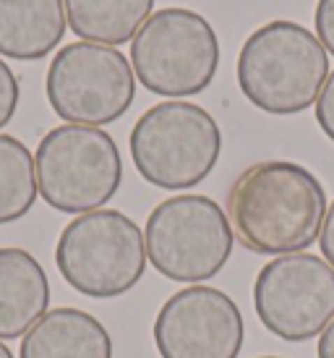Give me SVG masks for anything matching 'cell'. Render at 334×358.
Wrapping results in <instances>:
<instances>
[{
  "instance_id": "obj_13",
  "label": "cell",
  "mask_w": 334,
  "mask_h": 358,
  "mask_svg": "<svg viewBox=\"0 0 334 358\" xmlns=\"http://www.w3.org/2000/svg\"><path fill=\"white\" fill-rule=\"evenodd\" d=\"M66 27L63 0H0V55L42 60L63 42Z\"/></svg>"
},
{
  "instance_id": "obj_9",
  "label": "cell",
  "mask_w": 334,
  "mask_h": 358,
  "mask_svg": "<svg viewBox=\"0 0 334 358\" xmlns=\"http://www.w3.org/2000/svg\"><path fill=\"white\" fill-rule=\"evenodd\" d=\"M254 308L279 340H314L334 319V269L305 251L275 257L256 275Z\"/></svg>"
},
{
  "instance_id": "obj_12",
  "label": "cell",
  "mask_w": 334,
  "mask_h": 358,
  "mask_svg": "<svg viewBox=\"0 0 334 358\" xmlns=\"http://www.w3.org/2000/svg\"><path fill=\"white\" fill-rule=\"evenodd\" d=\"M19 358H112V338L89 311L60 306L24 335Z\"/></svg>"
},
{
  "instance_id": "obj_20",
  "label": "cell",
  "mask_w": 334,
  "mask_h": 358,
  "mask_svg": "<svg viewBox=\"0 0 334 358\" xmlns=\"http://www.w3.org/2000/svg\"><path fill=\"white\" fill-rule=\"evenodd\" d=\"M319 358H334V319L319 338Z\"/></svg>"
},
{
  "instance_id": "obj_3",
  "label": "cell",
  "mask_w": 334,
  "mask_h": 358,
  "mask_svg": "<svg viewBox=\"0 0 334 358\" xmlns=\"http://www.w3.org/2000/svg\"><path fill=\"white\" fill-rule=\"evenodd\" d=\"M131 159L138 176L165 191L198 186L222 152L217 120L201 105L183 100L149 108L131 131Z\"/></svg>"
},
{
  "instance_id": "obj_15",
  "label": "cell",
  "mask_w": 334,
  "mask_h": 358,
  "mask_svg": "<svg viewBox=\"0 0 334 358\" xmlns=\"http://www.w3.org/2000/svg\"><path fill=\"white\" fill-rule=\"evenodd\" d=\"M37 196V165L29 147L16 136L0 134V225L29 215Z\"/></svg>"
},
{
  "instance_id": "obj_6",
  "label": "cell",
  "mask_w": 334,
  "mask_h": 358,
  "mask_svg": "<svg viewBox=\"0 0 334 358\" xmlns=\"http://www.w3.org/2000/svg\"><path fill=\"white\" fill-rule=\"evenodd\" d=\"M144 243L147 259L162 278L196 285L225 269L235 233L215 199L180 194L152 209Z\"/></svg>"
},
{
  "instance_id": "obj_19",
  "label": "cell",
  "mask_w": 334,
  "mask_h": 358,
  "mask_svg": "<svg viewBox=\"0 0 334 358\" xmlns=\"http://www.w3.org/2000/svg\"><path fill=\"white\" fill-rule=\"evenodd\" d=\"M319 246H321V257L326 259V264L334 269V201L329 204V209H326L321 236H319Z\"/></svg>"
},
{
  "instance_id": "obj_8",
  "label": "cell",
  "mask_w": 334,
  "mask_h": 358,
  "mask_svg": "<svg viewBox=\"0 0 334 358\" xmlns=\"http://www.w3.org/2000/svg\"><path fill=\"white\" fill-rule=\"evenodd\" d=\"M45 92L58 118L99 129L120 120L133 105L136 73L118 48L71 42L52 55Z\"/></svg>"
},
{
  "instance_id": "obj_2",
  "label": "cell",
  "mask_w": 334,
  "mask_h": 358,
  "mask_svg": "<svg viewBox=\"0 0 334 358\" xmlns=\"http://www.w3.org/2000/svg\"><path fill=\"white\" fill-rule=\"evenodd\" d=\"M329 79V55L314 31L295 21H269L243 42L238 84L254 108L298 115L319 100Z\"/></svg>"
},
{
  "instance_id": "obj_1",
  "label": "cell",
  "mask_w": 334,
  "mask_h": 358,
  "mask_svg": "<svg viewBox=\"0 0 334 358\" xmlns=\"http://www.w3.org/2000/svg\"><path fill=\"white\" fill-rule=\"evenodd\" d=\"M326 209L321 180L290 159L256 162L227 194L235 238L261 257L303 254L321 236Z\"/></svg>"
},
{
  "instance_id": "obj_7",
  "label": "cell",
  "mask_w": 334,
  "mask_h": 358,
  "mask_svg": "<svg viewBox=\"0 0 334 358\" xmlns=\"http://www.w3.org/2000/svg\"><path fill=\"white\" fill-rule=\"evenodd\" d=\"M131 66L136 79L152 94H201L219 69V40L215 27L196 10H157L131 42Z\"/></svg>"
},
{
  "instance_id": "obj_17",
  "label": "cell",
  "mask_w": 334,
  "mask_h": 358,
  "mask_svg": "<svg viewBox=\"0 0 334 358\" xmlns=\"http://www.w3.org/2000/svg\"><path fill=\"white\" fill-rule=\"evenodd\" d=\"M316 37L324 45L326 52L334 55V0H319L314 10Z\"/></svg>"
},
{
  "instance_id": "obj_5",
  "label": "cell",
  "mask_w": 334,
  "mask_h": 358,
  "mask_svg": "<svg viewBox=\"0 0 334 358\" xmlns=\"http://www.w3.org/2000/svg\"><path fill=\"white\" fill-rule=\"evenodd\" d=\"M40 196L63 215H87L105 207L120 189L123 159L108 131L92 126H58L40 139Z\"/></svg>"
},
{
  "instance_id": "obj_14",
  "label": "cell",
  "mask_w": 334,
  "mask_h": 358,
  "mask_svg": "<svg viewBox=\"0 0 334 358\" xmlns=\"http://www.w3.org/2000/svg\"><path fill=\"white\" fill-rule=\"evenodd\" d=\"M71 31L81 42L118 48L133 42L152 16L154 0H63Z\"/></svg>"
},
{
  "instance_id": "obj_22",
  "label": "cell",
  "mask_w": 334,
  "mask_h": 358,
  "mask_svg": "<svg viewBox=\"0 0 334 358\" xmlns=\"http://www.w3.org/2000/svg\"><path fill=\"white\" fill-rule=\"evenodd\" d=\"M261 358H279V356H261Z\"/></svg>"
},
{
  "instance_id": "obj_21",
  "label": "cell",
  "mask_w": 334,
  "mask_h": 358,
  "mask_svg": "<svg viewBox=\"0 0 334 358\" xmlns=\"http://www.w3.org/2000/svg\"><path fill=\"white\" fill-rule=\"evenodd\" d=\"M0 358H13V353H10V348L0 340Z\"/></svg>"
},
{
  "instance_id": "obj_4",
  "label": "cell",
  "mask_w": 334,
  "mask_h": 358,
  "mask_svg": "<svg viewBox=\"0 0 334 358\" xmlns=\"http://www.w3.org/2000/svg\"><path fill=\"white\" fill-rule=\"evenodd\" d=\"M55 264L71 288L87 299H118L147 269L144 233L118 209L73 217L55 246Z\"/></svg>"
},
{
  "instance_id": "obj_11",
  "label": "cell",
  "mask_w": 334,
  "mask_h": 358,
  "mask_svg": "<svg viewBox=\"0 0 334 358\" xmlns=\"http://www.w3.org/2000/svg\"><path fill=\"white\" fill-rule=\"evenodd\" d=\"M50 306V280L27 249H0V340L24 338Z\"/></svg>"
},
{
  "instance_id": "obj_18",
  "label": "cell",
  "mask_w": 334,
  "mask_h": 358,
  "mask_svg": "<svg viewBox=\"0 0 334 358\" xmlns=\"http://www.w3.org/2000/svg\"><path fill=\"white\" fill-rule=\"evenodd\" d=\"M316 123L326 134V139L334 141V71L329 73L324 90L316 100Z\"/></svg>"
},
{
  "instance_id": "obj_10",
  "label": "cell",
  "mask_w": 334,
  "mask_h": 358,
  "mask_svg": "<svg viewBox=\"0 0 334 358\" xmlns=\"http://www.w3.org/2000/svg\"><path fill=\"white\" fill-rule=\"evenodd\" d=\"M246 324L238 303L209 285H188L162 303L154 345L162 358H238Z\"/></svg>"
},
{
  "instance_id": "obj_16",
  "label": "cell",
  "mask_w": 334,
  "mask_h": 358,
  "mask_svg": "<svg viewBox=\"0 0 334 358\" xmlns=\"http://www.w3.org/2000/svg\"><path fill=\"white\" fill-rule=\"evenodd\" d=\"M21 100V87L16 73L10 71V66L0 58V129H6L19 108Z\"/></svg>"
}]
</instances>
